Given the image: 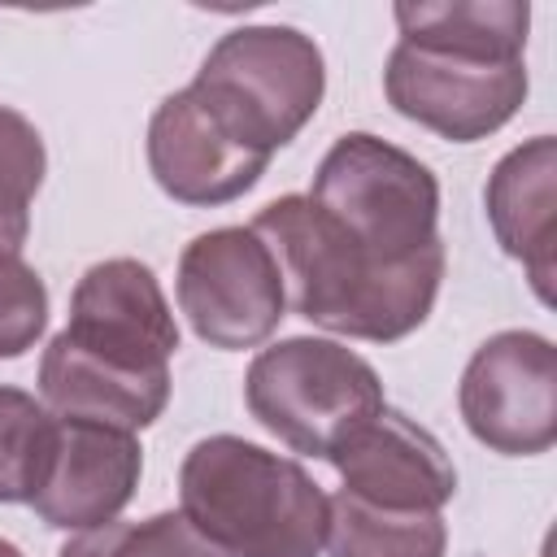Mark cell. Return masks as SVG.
<instances>
[{"label": "cell", "instance_id": "6da1fadb", "mask_svg": "<svg viewBox=\"0 0 557 557\" xmlns=\"http://www.w3.org/2000/svg\"><path fill=\"white\" fill-rule=\"evenodd\" d=\"M174 352L178 322L157 274L109 257L74 283L70 322L39 357V396L57 418L144 431L170 405Z\"/></svg>", "mask_w": 557, "mask_h": 557}, {"label": "cell", "instance_id": "7a4b0ae2", "mask_svg": "<svg viewBox=\"0 0 557 557\" xmlns=\"http://www.w3.org/2000/svg\"><path fill=\"white\" fill-rule=\"evenodd\" d=\"M248 226L270 244L287 305L331 335L396 344L435 309L448 265L444 244L413 261H383L357 248L300 191L270 200Z\"/></svg>", "mask_w": 557, "mask_h": 557}, {"label": "cell", "instance_id": "3957f363", "mask_svg": "<svg viewBox=\"0 0 557 557\" xmlns=\"http://www.w3.org/2000/svg\"><path fill=\"white\" fill-rule=\"evenodd\" d=\"M183 518L226 557H322L331 496L313 474L239 435H209L178 470Z\"/></svg>", "mask_w": 557, "mask_h": 557}, {"label": "cell", "instance_id": "277c9868", "mask_svg": "<svg viewBox=\"0 0 557 557\" xmlns=\"http://www.w3.org/2000/svg\"><path fill=\"white\" fill-rule=\"evenodd\" d=\"M191 87L244 148L274 157L318 113L326 61L296 26H239L209 48Z\"/></svg>", "mask_w": 557, "mask_h": 557}, {"label": "cell", "instance_id": "5b68a950", "mask_svg": "<svg viewBox=\"0 0 557 557\" xmlns=\"http://www.w3.org/2000/svg\"><path fill=\"white\" fill-rule=\"evenodd\" d=\"M357 248L383 261H413L440 248V178L413 152L370 135H339L305 191Z\"/></svg>", "mask_w": 557, "mask_h": 557}, {"label": "cell", "instance_id": "8992f818", "mask_svg": "<svg viewBox=\"0 0 557 557\" xmlns=\"http://www.w3.org/2000/svg\"><path fill=\"white\" fill-rule=\"evenodd\" d=\"M244 405L292 453L326 461L348 431L383 409V383L348 344L292 335L252 357Z\"/></svg>", "mask_w": 557, "mask_h": 557}, {"label": "cell", "instance_id": "52a82bcc", "mask_svg": "<svg viewBox=\"0 0 557 557\" xmlns=\"http://www.w3.org/2000/svg\"><path fill=\"white\" fill-rule=\"evenodd\" d=\"M178 313L222 352L265 344L287 318V292L270 244L252 226H218L196 235L178 257Z\"/></svg>", "mask_w": 557, "mask_h": 557}, {"label": "cell", "instance_id": "ba28073f", "mask_svg": "<svg viewBox=\"0 0 557 557\" xmlns=\"http://www.w3.org/2000/svg\"><path fill=\"white\" fill-rule=\"evenodd\" d=\"M527 61H492L470 52L400 44L387 52L383 91L387 104L453 144L496 135L527 100Z\"/></svg>", "mask_w": 557, "mask_h": 557}, {"label": "cell", "instance_id": "9c48e42d", "mask_svg": "<svg viewBox=\"0 0 557 557\" xmlns=\"http://www.w3.org/2000/svg\"><path fill=\"white\" fill-rule=\"evenodd\" d=\"M466 431L500 457H540L557 444V348L540 331H500L461 370Z\"/></svg>", "mask_w": 557, "mask_h": 557}, {"label": "cell", "instance_id": "30bf717a", "mask_svg": "<svg viewBox=\"0 0 557 557\" xmlns=\"http://www.w3.org/2000/svg\"><path fill=\"white\" fill-rule=\"evenodd\" d=\"M265 165L270 157L244 148L191 83L170 91L148 122V170L178 205H231L261 183Z\"/></svg>", "mask_w": 557, "mask_h": 557}, {"label": "cell", "instance_id": "8fae6325", "mask_svg": "<svg viewBox=\"0 0 557 557\" xmlns=\"http://www.w3.org/2000/svg\"><path fill=\"white\" fill-rule=\"evenodd\" d=\"M326 461L339 470V492L374 509L444 513V505L457 496V470L444 444L387 405L348 431Z\"/></svg>", "mask_w": 557, "mask_h": 557}, {"label": "cell", "instance_id": "7c38bea8", "mask_svg": "<svg viewBox=\"0 0 557 557\" xmlns=\"http://www.w3.org/2000/svg\"><path fill=\"white\" fill-rule=\"evenodd\" d=\"M144 474V448L135 431L57 418L48 470L30 496V509L57 531H96L113 522Z\"/></svg>", "mask_w": 557, "mask_h": 557}, {"label": "cell", "instance_id": "4fadbf2b", "mask_svg": "<svg viewBox=\"0 0 557 557\" xmlns=\"http://www.w3.org/2000/svg\"><path fill=\"white\" fill-rule=\"evenodd\" d=\"M496 244L522 261L535 296L553 305V222H557V144L535 135L505 152L483 187Z\"/></svg>", "mask_w": 557, "mask_h": 557}, {"label": "cell", "instance_id": "5bb4252c", "mask_svg": "<svg viewBox=\"0 0 557 557\" xmlns=\"http://www.w3.org/2000/svg\"><path fill=\"white\" fill-rule=\"evenodd\" d=\"M400 44L470 52L492 61H518L527 52L531 4L527 0H400L392 9Z\"/></svg>", "mask_w": 557, "mask_h": 557}, {"label": "cell", "instance_id": "9a60e30c", "mask_svg": "<svg viewBox=\"0 0 557 557\" xmlns=\"http://www.w3.org/2000/svg\"><path fill=\"white\" fill-rule=\"evenodd\" d=\"M322 548L326 557H444L448 522L444 513L374 509L348 492H335Z\"/></svg>", "mask_w": 557, "mask_h": 557}, {"label": "cell", "instance_id": "2e32d148", "mask_svg": "<svg viewBox=\"0 0 557 557\" xmlns=\"http://www.w3.org/2000/svg\"><path fill=\"white\" fill-rule=\"evenodd\" d=\"M57 413L22 387L0 383V505H30L48 453H52Z\"/></svg>", "mask_w": 557, "mask_h": 557}, {"label": "cell", "instance_id": "e0dca14e", "mask_svg": "<svg viewBox=\"0 0 557 557\" xmlns=\"http://www.w3.org/2000/svg\"><path fill=\"white\" fill-rule=\"evenodd\" d=\"M48 152L30 117L0 104V257H22L30 235V200L44 183Z\"/></svg>", "mask_w": 557, "mask_h": 557}, {"label": "cell", "instance_id": "ac0fdd59", "mask_svg": "<svg viewBox=\"0 0 557 557\" xmlns=\"http://www.w3.org/2000/svg\"><path fill=\"white\" fill-rule=\"evenodd\" d=\"M57 557H226L213 548L183 513L165 509L144 522H104L96 531H78L61 544Z\"/></svg>", "mask_w": 557, "mask_h": 557}, {"label": "cell", "instance_id": "d6986e66", "mask_svg": "<svg viewBox=\"0 0 557 557\" xmlns=\"http://www.w3.org/2000/svg\"><path fill=\"white\" fill-rule=\"evenodd\" d=\"M48 326V287L22 257H0V361L22 357Z\"/></svg>", "mask_w": 557, "mask_h": 557}, {"label": "cell", "instance_id": "ffe728a7", "mask_svg": "<svg viewBox=\"0 0 557 557\" xmlns=\"http://www.w3.org/2000/svg\"><path fill=\"white\" fill-rule=\"evenodd\" d=\"M0 557H22V548H17V544H9V540H0Z\"/></svg>", "mask_w": 557, "mask_h": 557}]
</instances>
